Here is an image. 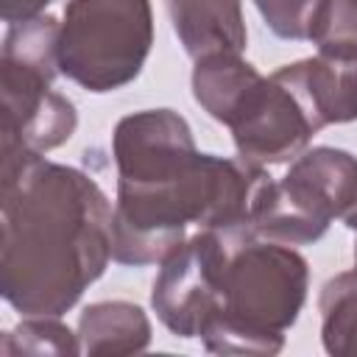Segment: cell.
<instances>
[{"instance_id": "obj_14", "label": "cell", "mask_w": 357, "mask_h": 357, "mask_svg": "<svg viewBox=\"0 0 357 357\" xmlns=\"http://www.w3.org/2000/svg\"><path fill=\"white\" fill-rule=\"evenodd\" d=\"M321 343L332 357H357V271L326 279L318 296Z\"/></svg>"}, {"instance_id": "obj_4", "label": "cell", "mask_w": 357, "mask_h": 357, "mask_svg": "<svg viewBox=\"0 0 357 357\" xmlns=\"http://www.w3.org/2000/svg\"><path fill=\"white\" fill-rule=\"evenodd\" d=\"M153 47L151 0H67L59 33L61 75L103 95L131 84Z\"/></svg>"}, {"instance_id": "obj_7", "label": "cell", "mask_w": 357, "mask_h": 357, "mask_svg": "<svg viewBox=\"0 0 357 357\" xmlns=\"http://www.w3.org/2000/svg\"><path fill=\"white\" fill-rule=\"evenodd\" d=\"M321 128L304 92L282 67L262 78L229 126L237 156L259 167L293 162L310 148Z\"/></svg>"}, {"instance_id": "obj_18", "label": "cell", "mask_w": 357, "mask_h": 357, "mask_svg": "<svg viewBox=\"0 0 357 357\" xmlns=\"http://www.w3.org/2000/svg\"><path fill=\"white\" fill-rule=\"evenodd\" d=\"M56 0H0V20L6 25H14V22H25V20H33L39 14H45L47 6H53Z\"/></svg>"}, {"instance_id": "obj_11", "label": "cell", "mask_w": 357, "mask_h": 357, "mask_svg": "<svg viewBox=\"0 0 357 357\" xmlns=\"http://www.w3.org/2000/svg\"><path fill=\"white\" fill-rule=\"evenodd\" d=\"M151 318L148 312L126 298L92 301L78 315L81 354L89 357H120L139 354L151 346Z\"/></svg>"}, {"instance_id": "obj_2", "label": "cell", "mask_w": 357, "mask_h": 357, "mask_svg": "<svg viewBox=\"0 0 357 357\" xmlns=\"http://www.w3.org/2000/svg\"><path fill=\"white\" fill-rule=\"evenodd\" d=\"M271 178L240 156L198 151L162 178L117 181L112 259L142 268L162 262L195 229L254 231V212Z\"/></svg>"}, {"instance_id": "obj_8", "label": "cell", "mask_w": 357, "mask_h": 357, "mask_svg": "<svg viewBox=\"0 0 357 357\" xmlns=\"http://www.w3.org/2000/svg\"><path fill=\"white\" fill-rule=\"evenodd\" d=\"M198 153L190 123L173 109H142L117 120L112 159L117 181H151L184 167Z\"/></svg>"}, {"instance_id": "obj_16", "label": "cell", "mask_w": 357, "mask_h": 357, "mask_svg": "<svg viewBox=\"0 0 357 357\" xmlns=\"http://www.w3.org/2000/svg\"><path fill=\"white\" fill-rule=\"evenodd\" d=\"M329 0H254L268 31L287 42H312Z\"/></svg>"}, {"instance_id": "obj_3", "label": "cell", "mask_w": 357, "mask_h": 357, "mask_svg": "<svg viewBox=\"0 0 357 357\" xmlns=\"http://www.w3.org/2000/svg\"><path fill=\"white\" fill-rule=\"evenodd\" d=\"M307 290L310 265L296 245L251 237L231 251L223 273L220 310L198 337L212 354H279L284 349V332L304 310Z\"/></svg>"}, {"instance_id": "obj_6", "label": "cell", "mask_w": 357, "mask_h": 357, "mask_svg": "<svg viewBox=\"0 0 357 357\" xmlns=\"http://www.w3.org/2000/svg\"><path fill=\"white\" fill-rule=\"evenodd\" d=\"M257 237L254 231L195 229L162 262L151 287V307L176 337H198L220 310L223 273L231 251Z\"/></svg>"}, {"instance_id": "obj_13", "label": "cell", "mask_w": 357, "mask_h": 357, "mask_svg": "<svg viewBox=\"0 0 357 357\" xmlns=\"http://www.w3.org/2000/svg\"><path fill=\"white\" fill-rule=\"evenodd\" d=\"M75 128H78L75 103L56 89H50L25 114L0 117V139L20 142L36 153H47V151L64 145L75 134Z\"/></svg>"}, {"instance_id": "obj_10", "label": "cell", "mask_w": 357, "mask_h": 357, "mask_svg": "<svg viewBox=\"0 0 357 357\" xmlns=\"http://www.w3.org/2000/svg\"><path fill=\"white\" fill-rule=\"evenodd\" d=\"M173 33L192 61L243 56L248 45L243 0H165Z\"/></svg>"}, {"instance_id": "obj_12", "label": "cell", "mask_w": 357, "mask_h": 357, "mask_svg": "<svg viewBox=\"0 0 357 357\" xmlns=\"http://www.w3.org/2000/svg\"><path fill=\"white\" fill-rule=\"evenodd\" d=\"M262 73L243 56H209L192 67V98L218 123L231 126L245 100L262 84Z\"/></svg>"}, {"instance_id": "obj_15", "label": "cell", "mask_w": 357, "mask_h": 357, "mask_svg": "<svg viewBox=\"0 0 357 357\" xmlns=\"http://www.w3.org/2000/svg\"><path fill=\"white\" fill-rule=\"evenodd\" d=\"M3 357H75L81 354L78 332H73L61 315H22V321L3 332L0 337Z\"/></svg>"}, {"instance_id": "obj_17", "label": "cell", "mask_w": 357, "mask_h": 357, "mask_svg": "<svg viewBox=\"0 0 357 357\" xmlns=\"http://www.w3.org/2000/svg\"><path fill=\"white\" fill-rule=\"evenodd\" d=\"M312 45L318 50L357 47V0H329Z\"/></svg>"}, {"instance_id": "obj_19", "label": "cell", "mask_w": 357, "mask_h": 357, "mask_svg": "<svg viewBox=\"0 0 357 357\" xmlns=\"http://www.w3.org/2000/svg\"><path fill=\"white\" fill-rule=\"evenodd\" d=\"M343 223H346V229L354 231V271H357V204H354V209L343 218Z\"/></svg>"}, {"instance_id": "obj_9", "label": "cell", "mask_w": 357, "mask_h": 357, "mask_svg": "<svg viewBox=\"0 0 357 357\" xmlns=\"http://www.w3.org/2000/svg\"><path fill=\"white\" fill-rule=\"evenodd\" d=\"M282 70L304 92L324 128L357 120V47H324Z\"/></svg>"}, {"instance_id": "obj_5", "label": "cell", "mask_w": 357, "mask_h": 357, "mask_svg": "<svg viewBox=\"0 0 357 357\" xmlns=\"http://www.w3.org/2000/svg\"><path fill=\"white\" fill-rule=\"evenodd\" d=\"M357 204V156L318 145L290 162L282 178H271L257 212V237L284 245H310L329 231L335 218H346Z\"/></svg>"}, {"instance_id": "obj_1", "label": "cell", "mask_w": 357, "mask_h": 357, "mask_svg": "<svg viewBox=\"0 0 357 357\" xmlns=\"http://www.w3.org/2000/svg\"><path fill=\"white\" fill-rule=\"evenodd\" d=\"M0 293L20 315H64L112 259L114 206L70 165L0 139Z\"/></svg>"}]
</instances>
